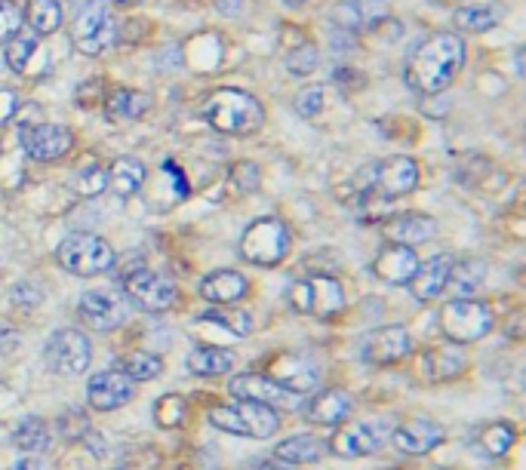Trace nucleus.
<instances>
[{
    "instance_id": "1",
    "label": "nucleus",
    "mask_w": 526,
    "mask_h": 470,
    "mask_svg": "<svg viewBox=\"0 0 526 470\" xmlns=\"http://www.w3.org/2000/svg\"><path fill=\"white\" fill-rule=\"evenodd\" d=\"M465 65V40L456 31H437L413 50L403 80L422 96H437L450 87Z\"/></svg>"
},
{
    "instance_id": "2",
    "label": "nucleus",
    "mask_w": 526,
    "mask_h": 470,
    "mask_svg": "<svg viewBox=\"0 0 526 470\" xmlns=\"http://www.w3.org/2000/svg\"><path fill=\"white\" fill-rule=\"evenodd\" d=\"M360 206H379L407 197L419 188V166L413 157H385L357 169L351 179Z\"/></svg>"
},
{
    "instance_id": "3",
    "label": "nucleus",
    "mask_w": 526,
    "mask_h": 470,
    "mask_svg": "<svg viewBox=\"0 0 526 470\" xmlns=\"http://www.w3.org/2000/svg\"><path fill=\"white\" fill-rule=\"evenodd\" d=\"M200 117H204L216 133L225 136H253L265 123V108L256 96L247 90L219 87L213 90L204 105H200Z\"/></svg>"
},
{
    "instance_id": "4",
    "label": "nucleus",
    "mask_w": 526,
    "mask_h": 470,
    "mask_svg": "<svg viewBox=\"0 0 526 470\" xmlns=\"http://www.w3.org/2000/svg\"><path fill=\"white\" fill-rule=\"evenodd\" d=\"M117 40V16L108 0H84L71 16V44L84 56H102Z\"/></svg>"
},
{
    "instance_id": "5",
    "label": "nucleus",
    "mask_w": 526,
    "mask_h": 470,
    "mask_svg": "<svg viewBox=\"0 0 526 470\" xmlns=\"http://www.w3.org/2000/svg\"><path fill=\"white\" fill-rule=\"evenodd\" d=\"M207 421L225 434L250 437V440H268L280 427L277 409L262 406V403H247V400H231V403L213 406L207 412Z\"/></svg>"
},
{
    "instance_id": "6",
    "label": "nucleus",
    "mask_w": 526,
    "mask_h": 470,
    "mask_svg": "<svg viewBox=\"0 0 526 470\" xmlns=\"http://www.w3.org/2000/svg\"><path fill=\"white\" fill-rule=\"evenodd\" d=\"M290 308L302 317L333 320L345 311V289L333 274H308L290 286Z\"/></svg>"
},
{
    "instance_id": "7",
    "label": "nucleus",
    "mask_w": 526,
    "mask_h": 470,
    "mask_svg": "<svg viewBox=\"0 0 526 470\" xmlns=\"http://www.w3.org/2000/svg\"><path fill=\"white\" fill-rule=\"evenodd\" d=\"M293 234L277 216H262L240 234V255L256 268H274L290 255Z\"/></svg>"
},
{
    "instance_id": "8",
    "label": "nucleus",
    "mask_w": 526,
    "mask_h": 470,
    "mask_svg": "<svg viewBox=\"0 0 526 470\" xmlns=\"http://www.w3.org/2000/svg\"><path fill=\"white\" fill-rule=\"evenodd\" d=\"M56 262L74 277H99L114 268V249L87 231H74L56 246Z\"/></svg>"
},
{
    "instance_id": "9",
    "label": "nucleus",
    "mask_w": 526,
    "mask_h": 470,
    "mask_svg": "<svg viewBox=\"0 0 526 470\" xmlns=\"http://www.w3.org/2000/svg\"><path fill=\"white\" fill-rule=\"evenodd\" d=\"M437 323H440V332L447 335L453 345H471V341L490 335L496 317L487 302H477V298H450V302L440 308Z\"/></svg>"
},
{
    "instance_id": "10",
    "label": "nucleus",
    "mask_w": 526,
    "mask_h": 470,
    "mask_svg": "<svg viewBox=\"0 0 526 470\" xmlns=\"http://www.w3.org/2000/svg\"><path fill=\"white\" fill-rule=\"evenodd\" d=\"M44 360L56 375L77 378L93 363V345L80 329H56L44 345Z\"/></svg>"
},
{
    "instance_id": "11",
    "label": "nucleus",
    "mask_w": 526,
    "mask_h": 470,
    "mask_svg": "<svg viewBox=\"0 0 526 470\" xmlns=\"http://www.w3.org/2000/svg\"><path fill=\"white\" fill-rule=\"evenodd\" d=\"M124 298L145 314H164L176 305V283L157 271L133 268L124 274Z\"/></svg>"
},
{
    "instance_id": "12",
    "label": "nucleus",
    "mask_w": 526,
    "mask_h": 470,
    "mask_svg": "<svg viewBox=\"0 0 526 470\" xmlns=\"http://www.w3.org/2000/svg\"><path fill=\"white\" fill-rule=\"evenodd\" d=\"M127 314H130L127 298L114 289H90L80 295V302H77L80 323L93 332H111L117 326H124Z\"/></svg>"
},
{
    "instance_id": "13",
    "label": "nucleus",
    "mask_w": 526,
    "mask_h": 470,
    "mask_svg": "<svg viewBox=\"0 0 526 470\" xmlns=\"http://www.w3.org/2000/svg\"><path fill=\"white\" fill-rule=\"evenodd\" d=\"M231 400H247V403H262L271 409H299V397L290 394L280 381H274L265 372H240L228 381Z\"/></svg>"
},
{
    "instance_id": "14",
    "label": "nucleus",
    "mask_w": 526,
    "mask_h": 470,
    "mask_svg": "<svg viewBox=\"0 0 526 470\" xmlns=\"http://www.w3.org/2000/svg\"><path fill=\"white\" fill-rule=\"evenodd\" d=\"M413 351V338L407 326H379L360 338L357 357L367 366H394Z\"/></svg>"
},
{
    "instance_id": "15",
    "label": "nucleus",
    "mask_w": 526,
    "mask_h": 470,
    "mask_svg": "<svg viewBox=\"0 0 526 470\" xmlns=\"http://www.w3.org/2000/svg\"><path fill=\"white\" fill-rule=\"evenodd\" d=\"M388 437V427L382 421H342L336 427V434L330 440L333 455L342 458H363V455H373L382 449Z\"/></svg>"
},
{
    "instance_id": "16",
    "label": "nucleus",
    "mask_w": 526,
    "mask_h": 470,
    "mask_svg": "<svg viewBox=\"0 0 526 470\" xmlns=\"http://www.w3.org/2000/svg\"><path fill=\"white\" fill-rule=\"evenodd\" d=\"M22 148L37 163H56L74 148V133L59 123H28L22 126Z\"/></svg>"
},
{
    "instance_id": "17",
    "label": "nucleus",
    "mask_w": 526,
    "mask_h": 470,
    "mask_svg": "<svg viewBox=\"0 0 526 470\" xmlns=\"http://www.w3.org/2000/svg\"><path fill=\"white\" fill-rule=\"evenodd\" d=\"M133 384L120 369H105V372H96L87 384V403L96 409V412H114L120 406H127L133 400Z\"/></svg>"
},
{
    "instance_id": "18",
    "label": "nucleus",
    "mask_w": 526,
    "mask_h": 470,
    "mask_svg": "<svg viewBox=\"0 0 526 470\" xmlns=\"http://www.w3.org/2000/svg\"><path fill=\"white\" fill-rule=\"evenodd\" d=\"M302 418L317 427H339L342 421L351 418V397L342 388H327V391H311L308 400L299 406Z\"/></svg>"
},
{
    "instance_id": "19",
    "label": "nucleus",
    "mask_w": 526,
    "mask_h": 470,
    "mask_svg": "<svg viewBox=\"0 0 526 470\" xmlns=\"http://www.w3.org/2000/svg\"><path fill=\"white\" fill-rule=\"evenodd\" d=\"M443 437H447L443 434V427L437 421H428V418H410L391 431V443L403 455H425V452L437 449L443 443Z\"/></svg>"
},
{
    "instance_id": "20",
    "label": "nucleus",
    "mask_w": 526,
    "mask_h": 470,
    "mask_svg": "<svg viewBox=\"0 0 526 470\" xmlns=\"http://www.w3.org/2000/svg\"><path fill=\"white\" fill-rule=\"evenodd\" d=\"M419 268V255L413 246H397V243H388L373 262V274L391 286H407L413 280Z\"/></svg>"
},
{
    "instance_id": "21",
    "label": "nucleus",
    "mask_w": 526,
    "mask_h": 470,
    "mask_svg": "<svg viewBox=\"0 0 526 470\" xmlns=\"http://www.w3.org/2000/svg\"><path fill=\"white\" fill-rule=\"evenodd\" d=\"M437 234V222L425 212H400L382 225V237L397 246H419Z\"/></svg>"
},
{
    "instance_id": "22",
    "label": "nucleus",
    "mask_w": 526,
    "mask_h": 470,
    "mask_svg": "<svg viewBox=\"0 0 526 470\" xmlns=\"http://www.w3.org/2000/svg\"><path fill=\"white\" fill-rule=\"evenodd\" d=\"M450 268H453V255H447V252H443V255H434V259L425 262V265L419 262L413 280L407 283L416 302H434L437 295L447 292Z\"/></svg>"
},
{
    "instance_id": "23",
    "label": "nucleus",
    "mask_w": 526,
    "mask_h": 470,
    "mask_svg": "<svg viewBox=\"0 0 526 470\" xmlns=\"http://www.w3.org/2000/svg\"><path fill=\"white\" fill-rule=\"evenodd\" d=\"M271 378L280 381L283 388H287L290 394H296V397H308L317 388V369L302 354H283V357H277Z\"/></svg>"
},
{
    "instance_id": "24",
    "label": "nucleus",
    "mask_w": 526,
    "mask_h": 470,
    "mask_svg": "<svg viewBox=\"0 0 526 470\" xmlns=\"http://www.w3.org/2000/svg\"><path fill=\"white\" fill-rule=\"evenodd\" d=\"M250 292V283L247 277L240 274V271H213L207 274L204 280H200V298H207L210 305L216 308H228V305H237L240 298H247Z\"/></svg>"
},
{
    "instance_id": "25",
    "label": "nucleus",
    "mask_w": 526,
    "mask_h": 470,
    "mask_svg": "<svg viewBox=\"0 0 526 470\" xmlns=\"http://www.w3.org/2000/svg\"><path fill=\"white\" fill-rule=\"evenodd\" d=\"M465 363H468V357H465L462 345H453V341H447V345L428 348L419 357V375L425 381H450V378H456L465 369Z\"/></svg>"
},
{
    "instance_id": "26",
    "label": "nucleus",
    "mask_w": 526,
    "mask_h": 470,
    "mask_svg": "<svg viewBox=\"0 0 526 470\" xmlns=\"http://www.w3.org/2000/svg\"><path fill=\"white\" fill-rule=\"evenodd\" d=\"M234 369V354L216 345H197L188 354V372L197 378H219Z\"/></svg>"
},
{
    "instance_id": "27",
    "label": "nucleus",
    "mask_w": 526,
    "mask_h": 470,
    "mask_svg": "<svg viewBox=\"0 0 526 470\" xmlns=\"http://www.w3.org/2000/svg\"><path fill=\"white\" fill-rule=\"evenodd\" d=\"M105 173H108V188L117 197H133L145 185V163L136 157H117Z\"/></svg>"
},
{
    "instance_id": "28",
    "label": "nucleus",
    "mask_w": 526,
    "mask_h": 470,
    "mask_svg": "<svg viewBox=\"0 0 526 470\" xmlns=\"http://www.w3.org/2000/svg\"><path fill=\"white\" fill-rule=\"evenodd\" d=\"M148 108H151V96H148V93H136V90H114V93L105 96V117L114 120V123L139 120Z\"/></svg>"
},
{
    "instance_id": "29",
    "label": "nucleus",
    "mask_w": 526,
    "mask_h": 470,
    "mask_svg": "<svg viewBox=\"0 0 526 470\" xmlns=\"http://www.w3.org/2000/svg\"><path fill=\"white\" fill-rule=\"evenodd\" d=\"M22 16H25V25L37 37L56 34L62 28V0H28Z\"/></svg>"
},
{
    "instance_id": "30",
    "label": "nucleus",
    "mask_w": 526,
    "mask_h": 470,
    "mask_svg": "<svg viewBox=\"0 0 526 470\" xmlns=\"http://www.w3.org/2000/svg\"><path fill=\"white\" fill-rule=\"evenodd\" d=\"M323 452H327V446H323V440H317L311 434H296V437L274 446V455L283 464H314Z\"/></svg>"
},
{
    "instance_id": "31",
    "label": "nucleus",
    "mask_w": 526,
    "mask_h": 470,
    "mask_svg": "<svg viewBox=\"0 0 526 470\" xmlns=\"http://www.w3.org/2000/svg\"><path fill=\"white\" fill-rule=\"evenodd\" d=\"M483 277H487V265L480 259H453L447 289H453L456 298H471L483 286Z\"/></svg>"
},
{
    "instance_id": "32",
    "label": "nucleus",
    "mask_w": 526,
    "mask_h": 470,
    "mask_svg": "<svg viewBox=\"0 0 526 470\" xmlns=\"http://www.w3.org/2000/svg\"><path fill=\"white\" fill-rule=\"evenodd\" d=\"M13 443L25 452V455H44L50 449V427L40 421L37 415H25L16 427H13Z\"/></svg>"
},
{
    "instance_id": "33",
    "label": "nucleus",
    "mask_w": 526,
    "mask_h": 470,
    "mask_svg": "<svg viewBox=\"0 0 526 470\" xmlns=\"http://www.w3.org/2000/svg\"><path fill=\"white\" fill-rule=\"evenodd\" d=\"M117 369L124 372L130 381H151L164 372V360L148 354V351H130L127 357L117 360Z\"/></svg>"
},
{
    "instance_id": "34",
    "label": "nucleus",
    "mask_w": 526,
    "mask_h": 470,
    "mask_svg": "<svg viewBox=\"0 0 526 470\" xmlns=\"http://www.w3.org/2000/svg\"><path fill=\"white\" fill-rule=\"evenodd\" d=\"M197 323H210L225 329L228 335L240 338V335H250L253 332V317L247 311H225V308H210L207 314H200Z\"/></svg>"
},
{
    "instance_id": "35",
    "label": "nucleus",
    "mask_w": 526,
    "mask_h": 470,
    "mask_svg": "<svg viewBox=\"0 0 526 470\" xmlns=\"http://www.w3.org/2000/svg\"><path fill=\"white\" fill-rule=\"evenodd\" d=\"M502 19V13L490 4H471V7H462L456 10V25L462 31H474V34H483V31H490L496 28Z\"/></svg>"
},
{
    "instance_id": "36",
    "label": "nucleus",
    "mask_w": 526,
    "mask_h": 470,
    "mask_svg": "<svg viewBox=\"0 0 526 470\" xmlns=\"http://www.w3.org/2000/svg\"><path fill=\"white\" fill-rule=\"evenodd\" d=\"M37 34L31 28H19L13 40H7V65L16 71V74H25L31 56L37 53Z\"/></svg>"
},
{
    "instance_id": "37",
    "label": "nucleus",
    "mask_w": 526,
    "mask_h": 470,
    "mask_svg": "<svg viewBox=\"0 0 526 470\" xmlns=\"http://www.w3.org/2000/svg\"><path fill=\"white\" fill-rule=\"evenodd\" d=\"M514 440H517L514 427L505 424V421L487 424V427H483V431H480V449L487 452V455H493V458L505 455V452L514 446Z\"/></svg>"
},
{
    "instance_id": "38",
    "label": "nucleus",
    "mask_w": 526,
    "mask_h": 470,
    "mask_svg": "<svg viewBox=\"0 0 526 470\" xmlns=\"http://www.w3.org/2000/svg\"><path fill=\"white\" fill-rule=\"evenodd\" d=\"M185 415H188V403L182 394H164L154 403V421H157V427H167V431L182 427Z\"/></svg>"
},
{
    "instance_id": "39",
    "label": "nucleus",
    "mask_w": 526,
    "mask_h": 470,
    "mask_svg": "<svg viewBox=\"0 0 526 470\" xmlns=\"http://www.w3.org/2000/svg\"><path fill=\"white\" fill-rule=\"evenodd\" d=\"M74 191L80 197H99L102 191H108V173H105V166L99 163H87V166H80L77 173H74Z\"/></svg>"
},
{
    "instance_id": "40",
    "label": "nucleus",
    "mask_w": 526,
    "mask_h": 470,
    "mask_svg": "<svg viewBox=\"0 0 526 470\" xmlns=\"http://www.w3.org/2000/svg\"><path fill=\"white\" fill-rule=\"evenodd\" d=\"M283 65H287V71L296 77H308L320 65V50L311 44V40H299V47L283 56Z\"/></svg>"
},
{
    "instance_id": "41",
    "label": "nucleus",
    "mask_w": 526,
    "mask_h": 470,
    "mask_svg": "<svg viewBox=\"0 0 526 470\" xmlns=\"http://www.w3.org/2000/svg\"><path fill=\"white\" fill-rule=\"evenodd\" d=\"M22 25H25V16L16 0H0V47H4L7 40H13Z\"/></svg>"
},
{
    "instance_id": "42",
    "label": "nucleus",
    "mask_w": 526,
    "mask_h": 470,
    "mask_svg": "<svg viewBox=\"0 0 526 470\" xmlns=\"http://www.w3.org/2000/svg\"><path fill=\"white\" fill-rule=\"evenodd\" d=\"M323 87H317V83H311V87H302L299 96H296V114L305 117V120H314L320 111H323Z\"/></svg>"
},
{
    "instance_id": "43",
    "label": "nucleus",
    "mask_w": 526,
    "mask_h": 470,
    "mask_svg": "<svg viewBox=\"0 0 526 470\" xmlns=\"http://www.w3.org/2000/svg\"><path fill=\"white\" fill-rule=\"evenodd\" d=\"M234 185H237V191H244V194H250V191H256L259 188V166L256 163H237L234 166Z\"/></svg>"
},
{
    "instance_id": "44",
    "label": "nucleus",
    "mask_w": 526,
    "mask_h": 470,
    "mask_svg": "<svg viewBox=\"0 0 526 470\" xmlns=\"http://www.w3.org/2000/svg\"><path fill=\"white\" fill-rule=\"evenodd\" d=\"M10 470H50V461L44 455H25L10 464Z\"/></svg>"
},
{
    "instance_id": "45",
    "label": "nucleus",
    "mask_w": 526,
    "mask_h": 470,
    "mask_svg": "<svg viewBox=\"0 0 526 470\" xmlns=\"http://www.w3.org/2000/svg\"><path fill=\"white\" fill-rule=\"evenodd\" d=\"M19 99H16V93H10V90H0V123H7L13 114H16V105Z\"/></svg>"
},
{
    "instance_id": "46",
    "label": "nucleus",
    "mask_w": 526,
    "mask_h": 470,
    "mask_svg": "<svg viewBox=\"0 0 526 470\" xmlns=\"http://www.w3.org/2000/svg\"><path fill=\"white\" fill-rule=\"evenodd\" d=\"M216 7H219V13H225V16H237L240 7H244V0H216Z\"/></svg>"
},
{
    "instance_id": "47",
    "label": "nucleus",
    "mask_w": 526,
    "mask_h": 470,
    "mask_svg": "<svg viewBox=\"0 0 526 470\" xmlns=\"http://www.w3.org/2000/svg\"><path fill=\"white\" fill-rule=\"evenodd\" d=\"M250 470H290V467L280 464V461H259V464H253Z\"/></svg>"
},
{
    "instance_id": "48",
    "label": "nucleus",
    "mask_w": 526,
    "mask_h": 470,
    "mask_svg": "<svg viewBox=\"0 0 526 470\" xmlns=\"http://www.w3.org/2000/svg\"><path fill=\"white\" fill-rule=\"evenodd\" d=\"M108 4H114V7H136V4H142V0H108Z\"/></svg>"
},
{
    "instance_id": "49",
    "label": "nucleus",
    "mask_w": 526,
    "mask_h": 470,
    "mask_svg": "<svg viewBox=\"0 0 526 470\" xmlns=\"http://www.w3.org/2000/svg\"><path fill=\"white\" fill-rule=\"evenodd\" d=\"M283 4H287V7H302L305 0H283Z\"/></svg>"
}]
</instances>
